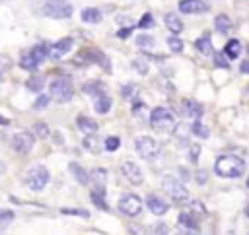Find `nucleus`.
<instances>
[{"mask_svg": "<svg viewBox=\"0 0 249 235\" xmlns=\"http://www.w3.org/2000/svg\"><path fill=\"white\" fill-rule=\"evenodd\" d=\"M154 233H167V225H156V229H154Z\"/></svg>", "mask_w": 249, "mask_h": 235, "instance_id": "49530a36", "label": "nucleus"}, {"mask_svg": "<svg viewBox=\"0 0 249 235\" xmlns=\"http://www.w3.org/2000/svg\"><path fill=\"white\" fill-rule=\"evenodd\" d=\"M214 27H216V31H218V33L226 35V33H230V31L233 29V21H231V17H230V16L220 14V16H216V19H214Z\"/></svg>", "mask_w": 249, "mask_h": 235, "instance_id": "a211bd4d", "label": "nucleus"}, {"mask_svg": "<svg viewBox=\"0 0 249 235\" xmlns=\"http://www.w3.org/2000/svg\"><path fill=\"white\" fill-rule=\"evenodd\" d=\"M60 212L62 214H68V216H78V218H84V219L89 218V212L88 210H80V208H62Z\"/></svg>", "mask_w": 249, "mask_h": 235, "instance_id": "c9c22d12", "label": "nucleus"}, {"mask_svg": "<svg viewBox=\"0 0 249 235\" xmlns=\"http://www.w3.org/2000/svg\"><path fill=\"white\" fill-rule=\"evenodd\" d=\"M138 27L140 29H148V27H154V16L152 14H144L138 21Z\"/></svg>", "mask_w": 249, "mask_h": 235, "instance_id": "4c0bfd02", "label": "nucleus"}, {"mask_svg": "<svg viewBox=\"0 0 249 235\" xmlns=\"http://www.w3.org/2000/svg\"><path fill=\"white\" fill-rule=\"evenodd\" d=\"M91 202L101 208V210H107V202H105V188H91Z\"/></svg>", "mask_w": 249, "mask_h": 235, "instance_id": "c85d7f7f", "label": "nucleus"}, {"mask_svg": "<svg viewBox=\"0 0 249 235\" xmlns=\"http://www.w3.org/2000/svg\"><path fill=\"white\" fill-rule=\"evenodd\" d=\"M187 126H183V124H179V128H177V140L181 142V144H187Z\"/></svg>", "mask_w": 249, "mask_h": 235, "instance_id": "37998d69", "label": "nucleus"}, {"mask_svg": "<svg viewBox=\"0 0 249 235\" xmlns=\"http://www.w3.org/2000/svg\"><path fill=\"white\" fill-rule=\"evenodd\" d=\"M247 188H249V179H247Z\"/></svg>", "mask_w": 249, "mask_h": 235, "instance_id": "864d4df0", "label": "nucleus"}, {"mask_svg": "<svg viewBox=\"0 0 249 235\" xmlns=\"http://www.w3.org/2000/svg\"><path fill=\"white\" fill-rule=\"evenodd\" d=\"M68 167H70V173L76 177V181H78L80 185H89V175H88L78 163H70Z\"/></svg>", "mask_w": 249, "mask_h": 235, "instance_id": "bb28decb", "label": "nucleus"}, {"mask_svg": "<svg viewBox=\"0 0 249 235\" xmlns=\"http://www.w3.org/2000/svg\"><path fill=\"white\" fill-rule=\"evenodd\" d=\"M8 122H10V120H8V118H4V117L0 115V124H8Z\"/></svg>", "mask_w": 249, "mask_h": 235, "instance_id": "3c124183", "label": "nucleus"}, {"mask_svg": "<svg viewBox=\"0 0 249 235\" xmlns=\"http://www.w3.org/2000/svg\"><path fill=\"white\" fill-rule=\"evenodd\" d=\"M177 223H179V227H183L185 233H198V223L195 221V216L193 214H187V212L179 214Z\"/></svg>", "mask_w": 249, "mask_h": 235, "instance_id": "2eb2a0df", "label": "nucleus"}, {"mask_svg": "<svg viewBox=\"0 0 249 235\" xmlns=\"http://www.w3.org/2000/svg\"><path fill=\"white\" fill-rule=\"evenodd\" d=\"M19 66H21L23 70H35V68L39 66V62H37V58H35V56L31 54V50H29V52H23V54H21Z\"/></svg>", "mask_w": 249, "mask_h": 235, "instance_id": "c756f323", "label": "nucleus"}, {"mask_svg": "<svg viewBox=\"0 0 249 235\" xmlns=\"http://www.w3.org/2000/svg\"><path fill=\"white\" fill-rule=\"evenodd\" d=\"M185 111H187V117L189 118H200L202 117V105L198 101H193V99H187L185 101Z\"/></svg>", "mask_w": 249, "mask_h": 235, "instance_id": "5701e85b", "label": "nucleus"}, {"mask_svg": "<svg viewBox=\"0 0 249 235\" xmlns=\"http://www.w3.org/2000/svg\"><path fill=\"white\" fill-rule=\"evenodd\" d=\"M167 47H169L171 52H183V49H185L183 41H181L177 35H169V37H167Z\"/></svg>", "mask_w": 249, "mask_h": 235, "instance_id": "473e14b6", "label": "nucleus"}, {"mask_svg": "<svg viewBox=\"0 0 249 235\" xmlns=\"http://www.w3.org/2000/svg\"><path fill=\"white\" fill-rule=\"evenodd\" d=\"M84 148L86 150H89V151H93V153H99V142L91 136V134H86V138H84Z\"/></svg>", "mask_w": 249, "mask_h": 235, "instance_id": "72a5a7b5", "label": "nucleus"}, {"mask_svg": "<svg viewBox=\"0 0 249 235\" xmlns=\"http://www.w3.org/2000/svg\"><path fill=\"white\" fill-rule=\"evenodd\" d=\"M132 29H134V27H126V29H123V31H119V37H126V35H128V33L132 31Z\"/></svg>", "mask_w": 249, "mask_h": 235, "instance_id": "09e8293b", "label": "nucleus"}, {"mask_svg": "<svg viewBox=\"0 0 249 235\" xmlns=\"http://www.w3.org/2000/svg\"><path fill=\"white\" fill-rule=\"evenodd\" d=\"M121 173H123L124 179L130 181L132 185H142V181H144L142 169H140L138 163H134V161H123V165H121Z\"/></svg>", "mask_w": 249, "mask_h": 235, "instance_id": "9d476101", "label": "nucleus"}, {"mask_svg": "<svg viewBox=\"0 0 249 235\" xmlns=\"http://www.w3.org/2000/svg\"><path fill=\"white\" fill-rule=\"evenodd\" d=\"M132 68L138 72V74H148V62L144 60V58H136V60H132Z\"/></svg>", "mask_w": 249, "mask_h": 235, "instance_id": "e433bc0d", "label": "nucleus"}, {"mask_svg": "<svg viewBox=\"0 0 249 235\" xmlns=\"http://www.w3.org/2000/svg\"><path fill=\"white\" fill-rule=\"evenodd\" d=\"M119 212L128 216V218H136L142 212V200L138 194H123L119 200Z\"/></svg>", "mask_w": 249, "mask_h": 235, "instance_id": "6e6552de", "label": "nucleus"}, {"mask_svg": "<svg viewBox=\"0 0 249 235\" xmlns=\"http://www.w3.org/2000/svg\"><path fill=\"white\" fill-rule=\"evenodd\" d=\"M78 64H103L105 68H109V62H107V58H105V54L103 52H99V50H84V52H80L78 54V60H76Z\"/></svg>", "mask_w": 249, "mask_h": 235, "instance_id": "f8f14e48", "label": "nucleus"}, {"mask_svg": "<svg viewBox=\"0 0 249 235\" xmlns=\"http://www.w3.org/2000/svg\"><path fill=\"white\" fill-rule=\"evenodd\" d=\"M23 183L33 192L43 190L47 186V183H49V171H47V167L45 165H31L27 169L25 177H23Z\"/></svg>", "mask_w": 249, "mask_h": 235, "instance_id": "20e7f679", "label": "nucleus"}, {"mask_svg": "<svg viewBox=\"0 0 249 235\" xmlns=\"http://www.w3.org/2000/svg\"><path fill=\"white\" fill-rule=\"evenodd\" d=\"M14 219V212L12 210H0V225H6Z\"/></svg>", "mask_w": 249, "mask_h": 235, "instance_id": "79ce46f5", "label": "nucleus"}, {"mask_svg": "<svg viewBox=\"0 0 249 235\" xmlns=\"http://www.w3.org/2000/svg\"><path fill=\"white\" fill-rule=\"evenodd\" d=\"M105 181H107V171L105 169H93L89 173V185L93 188H105Z\"/></svg>", "mask_w": 249, "mask_h": 235, "instance_id": "aec40b11", "label": "nucleus"}, {"mask_svg": "<svg viewBox=\"0 0 249 235\" xmlns=\"http://www.w3.org/2000/svg\"><path fill=\"white\" fill-rule=\"evenodd\" d=\"M121 93H123V97L130 99V97L136 93V85H134V84H124V85H123V89H121Z\"/></svg>", "mask_w": 249, "mask_h": 235, "instance_id": "ea45409f", "label": "nucleus"}, {"mask_svg": "<svg viewBox=\"0 0 249 235\" xmlns=\"http://www.w3.org/2000/svg\"><path fill=\"white\" fill-rule=\"evenodd\" d=\"M35 146V136L29 134V132H16L12 136V148L18 151V153H29Z\"/></svg>", "mask_w": 249, "mask_h": 235, "instance_id": "1a4fd4ad", "label": "nucleus"}, {"mask_svg": "<svg viewBox=\"0 0 249 235\" xmlns=\"http://www.w3.org/2000/svg\"><path fill=\"white\" fill-rule=\"evenodd\" d=\"M245 171V161L233 153H224L214 163V173L222 179H237Z\"/></svg>", "mask_w": 249, "mask_h": 235, "instance_id": "f257e3e1", "label": "nucleus"}, {"mask_svg": "<svg viewBox=\"0 0 249 235\" xmlns=\"http://www.w3.org/2000/svg\"><path fill=\"white\" fill-rule=\"evenodd\" d=\"M214 62H216V66H222V68H230V62L228 60H224V54H214Z\"/></svg>", "mask_w": 249, "mask_h": 235, "instance_id": "c03bdc74", "label": "nucleus"}, {"mask_svg": "<svg viewBox=\"0 0 249 235\" xmlns=\"http://www.w3.org/2000/svg\"><path fill=\"white\" fill-rule=\"evenodd\" d=\"M49 91H51V97L58 103H66L72 99V84L68 78H54L49 85Z\"/></svg>", "mask_w": 249, "mask_h": 235, "instance_id": "0eeeda50", "label": "nucleus"}, {"mask_svg": "<svg viewBox=\"0 0 249 235\" xmlns=\"http://www.w3.org/2000/svg\"><path fill=\"white\" fill-rule=\"evenodd\" d=\"M198 153H200V146L198 144H195V146H191V153H189V157H191V161H198Z\"/></svg>", "mask_w": 249, "mask_h": 235, "instance_id": "a18cd8bd", "label": "nucleus"}, {"mask_svg": "<svg viewBox=\"0 0 249 235\" xmlns=\"http://www.w3.org/2000/svg\"><path fill=\"white\" fill-rule=\"evenodd\" d=\"M224 54L230 58V60H235L239 54H241V41L237 39H230L224 47Z\"/></svg>", "mask_w": 249, "mask_h": 235, "instance_id": "412c9836", "label": "nucleus"}, {"mask_svg": "<svg viewBox=\"0 0 249 235\" xmlns=\"http://www.w3.org/2000/svg\"><path fill=\"white\" fill-rule=\"evenodd\" d=\"M76 126L80 128L82 134H95L97 132V122L86 115H80L78 120H76Z\"/></svg>", "mask_w": 249, "mask_h": 235, "instance_id": "dca6fc26", "label": "nucleus"}, {"mask_svg": "<svg viewBox=\"0 0 249 235\" xmlns=\"http://www.w3.org/2000/svg\"><path fill=\"white\" fill-rule=\"evenodd\" d=\"M150 124L156 132H171L177 124V118L169 107H156L150 113Z\"/></svg>", "mask_w": 249, "mask_h": 235, "instance_id": "f03ea898", "label": "nucleus"}, {"mask_svg": "<svg viewBox=\"0 0 249 235\" xmlns=\"http://www.w3.org/2000/svg\"><path fill=\"white\" fill-rule=\"evenodd\" d=\"M33 132L39 136V138H47L51 132H49V126L45 124V122H37L35 126H33Z\"/></svg>", "mask_w": 249, "mask_h": 235, "instance_id": "58836bf2", "label": "nucleus"}, {"mask_svg": "<svg viewBox=\"0 0 249 235\" xmlns=\"http://www.w3.org/2000/svg\"><path fill=\"white\" fill-rule=\"evenodd\" d=\"M80 17H82V21H86V23H97V21H101L103 14H101V10H97V8H84L82 14H80Z\"/></svg>", "mask_w": 249, "mask_h": 235, "instance_id": "4be33fe9", "label": "nucleus"}, {"mask_svg": "<svg viewBox=\"0 0 249 235\" xmlns=\"http://www.w3.org/2000/svg\"><path fill=\"white\" fill-rule=\"evenodd\" d=\"M111 107H113V101H111V97H109L107 93L95 95V105H93V109H95L97 115H107V113L111 111Z\"/></svg>", "mask_w": 249, "mask_h": 235, "instance_id": "f3484780", "label": "nucleus"}, {"mask_svg": "<svg viewBox=\"0 0 249 235\" xmlns=\"http://www.w3.org/2000/svg\"><path fill=\"white\" fill-rule=\"evenodd\" d=\"M47 105H49V95H39V99L33 103V109L35 111H43Z\"/></svg>", "mask_w": 249, "mask_h": 235, "instance_id": "a19ab883", "label": "nucleus"}, {"mask_svg": "<svg viewBox=\"0 0 249 235\" xmlns=\"http://www.w3.org/2000/svg\"><path fill=\"white\" fill-rule=\"evenodd\" d=\"M204 179H206V175H204V173H202V171H200V173H198V181H200V185H202V183H204Z\"/></svg>", "mask_w": 249, "mask_h": 235, "instance_id": "8fccbe9b", "label": "nucleus"}, {"mask_svg": "<svg viewBox=\"0 0 249 235\" xmlns=\"http://www.w3.org/2000/svg\"><path fill=\"white\" fill-rule=\"evenodd\" d=\"M191 132H193L195 136H200V138H208V136H210V130L200 122V118H195V120H193Z\"/></svg>", "mask_w": 249, "mask_h": 235, "instance_id": "2f4dec72", "label": "nucleus"}, {"mask_svg": "<svg viewBox=\"0 0 249 235\" xmlns=\"http://www.w3.org/2000/svg\"><path fill=\"white\" fill-rule=\"evenodd\" d=\"M146 206H148V210H150L154 216H163V214H167V210H169V202H165L163 198H160V196H156V194H150V196L146 198Z\"/></svg>", "mask_w": 249, "mask_h": 235, "instance_id": "ddd939ff", "label": "nucleus"}, {"mask_svg": "<svg viewBox=\"0 0 249 235\" xmlns=\"http://www.w3.org/2000/svg\"><path fill=\"white\" fill-rule=\"evenodd\" d=\"M177 8L183 14H206L210 6L204 0H179Z\"/></svg>", "mask_w": 249, "mask_h": 235, "instance_id": "9b49d317", "label": "nucleus"}, {"mask_svg": "<svg viewBox=\"0 0 249 235\" xmlns=\"http://www.w3.org/2000/svg\"><path fill=\"white\" fill-rule=\"evenodd\" d=\"M119 146H121V138H119V136H107L105 142H103V148H105L107 151H115Z\"/></svg>", "mask_w": 249, "mask_h": 235, "instance_id": "f704fd0d", "label": "nucleus"}, {"mask_svg": "<svg viewBox=\"0 0 249 235\" xmlns=\"http://www.w3.org/2000/svg\"><path fill=\"white\" fill-rule=\"evenodd\" d=\"M72 12H74V8L66 0H47L43 4V14L53 19H66L72 16Z\"/></svg>", "mask_w": 249, "mask_h": 235, "instance_id": "423d86ee", "label": "nucleus"}, {"mask_svg": "<svg viewBox=\"0 0 249 235\" xmlns=\"http://www.w3.org/2000/svg\"><path fill=\"white\" fill-rule=\"evenodd\" d=\"M239 70H241L243 74H249V60H245V62H241V66H239Z\"/></svg>", "mask_w": 249, "mask_h": 235, "instance_id": "de8ad7c7", "label": "nucleus"}, {"mask_svg": "<svg viewBox=\"0 0 249 235\" xmlns=\"http://www.w3.org/2000/svg\"><path fill=\"white\" fill-rule=\"evenodd\" d=\"M82 91L84 93H88V95H101V93H105V85L101 84V82H86L84 85H82Z\"/></svg>", "mask_w": 249, "mask_h": 235, "instance_id": "a878e982", "label": "nucleus"}, {"mask_svg": "<svg viewBox=\"0 0 249 235\" xmlns=\"http://www.w3.org/2000/svg\"><path fill=\"white\" fill-rule=\"evenodd\" d=\"M0 173H2V163H0Z\"/></svg>", "mask_w": 249, "mask_h": 235, "instance_id": "5fc2aeb1", "label": "nucleus"}, {"mask_svg": "<svg viewBox=\"0 0 249 235\" xmlns=\"http://www.w3.org/2000/svg\"><path fill=\"white\" fill-rule=\"evenodd\" d=\"M43 85H45V76H41V74H33V76L25 82V87H27L29 91H33V93H39V91L43 89Z\"/></svg>", "mask_w": 249, "mask_h": 235, "instance_id": "393cba45", "label": "nucleus"}, {"mask_svg": "<svg viewBox=\"0 0 249 235\" xmlns=\"http://www.w3.org/2000/svg\"><path fill=\"white\" fill-rule=\"evenodd\" d=\"M72 45H74V39H70V37H64V39H60V41H56L53 47H51V58H54V60H58L60 56H64L66 52H70V49H72Z\"/></svg>", "mask_w": 249, "mask_h": 235, "instance_id": "4468645a", "label": "nucleus"}, {"mask_svg": "<svg viewBox=\"0 0 249 235\" xmlns=\"http://www.w3.org/2000/svg\"><path fill=\"white\" fill-rule=\"evenodd\" d=\"M31 54L37 58V62L41 64L45 58H49V54H51V49H49V45H45V43H39V45H35L33 49H31Z\"/></svg>", "mask_w": 249, "mask_h": 235, "instance_id": "cd10ccee", "label": "nucleus"}, {"mask_svg": "<svg viewBox=\"0 0 249 235\" xmlns=\"http://www.w3.org/2000/svg\"><path fill=\"white\" fill-rule=\"evenodd\" d=\"M245 216H247V219H249V204L245 206Z\"/></svg>", "mask_w": 249, "mask_h": 235, "instance_id": "603ef678", "label": "nucleus"}, {"mask_svg": "<svg viewBox=\"0 0 249 235\" xmlns=\"http://www.w3.org/2000/svg\"><path fill=\"white\" fill-rule=\"evenodd\" d=\"M163 21H165V27H167L171 33H181V31H183V21L179 19V14L169 12V14H165Z\"/></svg>", "mask_w": 249, "mask_h": 235, "instance_id": "6ab92c4d", "label": "nucleus"}, {"mask_svg": "<svg viewBox=\"0 0 249 235\" xmlns=\"http://www.w3.org/2000/svg\"><path fill=\"white\" fill-rule=\"evenodd\" d=\"M195 47H196L202 54H210V52H212V43H210V37H208V35L198 37V39L195 41Z\"/></svg>", "mask_w": 249, "mask_h": 235, "instance_id": "7c9ffc66", "label": "nucleus"}, {"mask_svg": "<svg viewBox=\"0 0 249 235\" xmlns=\"http://www.w3.org/2000/svg\"><path fill=\"white\" fill-rule=\"evenodd\" d=\"M134 148L142 159H156L161 153V144L150 136H138L134 140Z\"/></svg>", "mask_w": 249, "mask_h": 235, "instance_id": "39448f33", "label": "nucleus"}, {"mask_svg": "<svg viewBox=\"0 0 249 235\" xmlns=\"http://www.w3.org/2000/svg\"><path fill=\"white\" fill-rule=\"evenodd\" d=\"M134 43H136V47L142 49V50H154V47H156V39H154L152 35H148V33L138 35V37L134 39Z\"/></svg>", "mask_w": 249, "mask_h": 235, "instance_id": "b1692460", "label": "nucleus"}, {"mask_svg": "<svg viewBox=\"0 0 249 235\" xmlns=\"http://www.w3.org/2000/svg\"><path fill=\"white\" fill-rule=\"evenodd\" d=\"M161 188H163V192H165L169 198H173L175 204H189V190H187L185 185H183L179 179H175L173 175H163V179H161Z\"/></svg>", "mask_w": 249, "mask_h": 235, "instance_id": "7ed1b4c3", "label": "nucleus"}]
</instances>
